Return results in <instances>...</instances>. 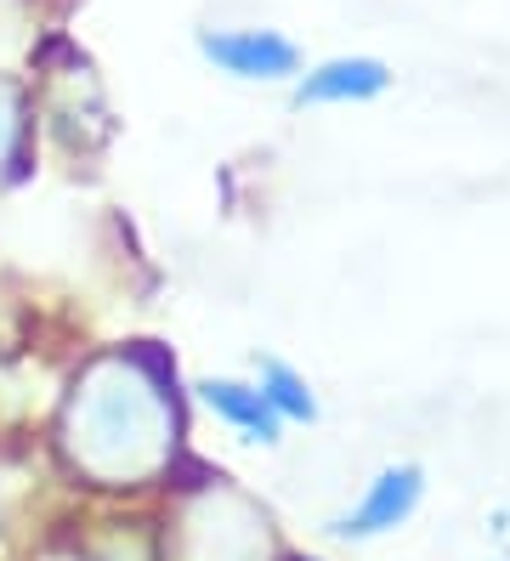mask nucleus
<instances>
[{"mask_svg": "<svg viewBox=\"0 0 510 561\" xmlns=\"http://www.w3.org/2000/svg\"><path fill=\"white\" fill-rule=\"evenodd\" d=\"M86 454L102 471H143L165 454V403L154 398V386L136 375H120L109 386H97L91 414H86Z\"/></svg>", "mask_w": 510, "mask_h": 561, "instance_id": "1", "label": "nucleus"}, {"mask_svg": "<svg viewBox=\"0 0 510 561\" xmlns=\"http://www.w3.org/2000/svg\"><path fill=\"white\" fill-rule=\"evenodd\" d=\"M199 51L233 80H290L301 69V51L272 35V28H222V35H199Z\"/></svg>", "mask_w": 510, "mask_h": 561, "instance_id": "2", "label": "nucleus"}, {"mask_svg": "<svg viewBox=\"0 0 510 561\" xmlns=\"http://www.w3.org/2000/svg\"><path fill=\"white\" fill-rule=\"evenodd\" d=\"M420 493H426L420 466H386L381 477L369 482L363 500L335 522V534H340V539H374V534H392V527H403L408 516H415Z\"/></svg>", "mask_w": 510, "mask_h": 561, "instance_id": "3", "label": "nucleus"}, {"mask_svg": "<svg viewBox=\"0 0 510 561\" xmlns=\"http://www.w3.org/2000/svg\"><path fill=\"white\" fill-rule=\"evenodd\" d=\"M392 85V69L381 57H329L313 75H301L295 85V108H318V103H369Z\"/></svg>", "mask_w": 510, "mask_h": 561, "instance_id": "4", "label": "nucleus"}, {"mask_svg": "<svg viewBox=\"0 0 510 561\" xmlns=\"http://www.w3.org/2000/svg\"><path fill=\"white\" fill-rule=\"evenodd\" d=\"M199 391H204V403H211L245 443H279L284 420H279V409L267 403L261 386H245V380H204Z\"/></svg>", "mask_w": 510, "mask_h": 561, "instance_id": "5", "label": "nucleus"}, {"mask_svg": "<svg viewBox=\"0 0 510 561\" xmlns=\"http://www.w3.org/2000/svg\"><path fill=\"white\" fill-rule=\"evenodd\" d=\"M261 391H267V403L279 409V420H318V398H313V386H306L290 363H279V357H267L261 363V380H256Z\"/></svg>", "mask_w": 510, "mask_h": 561, "instance_id": "6", "label": "nucleus"}]
</instances>
